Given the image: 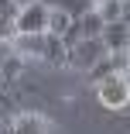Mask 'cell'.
Segmentation results:
<instances>
[{"mask_svg": "<svg viewBox=\"0 0 130 134\" xmlns=\"http://www.w3.org/2000/svg\"><path fill=\"white\" fill-rule=\"evenodd\" d=\"M48 134H58V131H48Z\"/></svg>", "mask_w": 130, "mask_h": 134, "instance_id": "2e32d148", "label": "cell"}, {"mask_svg": "<svg viewBox=\"0 0 130 134\" xmlns=\"http://www.w3.org/2000/svg\"><path fill=\"white\" fill-rule=\"evenodd\" d=\"M103 45H106V52H130V24L127 21H106Z\"/></svg>", "mask_w": 130, "mask_h": 134, "instance_id": "277c9868", "label": "cell"}, {"mask_svg": "<svg viewBox=\"0 0 130 134\" xmlns=\"http://www.w3.org/2000/svg\"><path fill=\"white\" fill-rule=\"evenodd\" d=\"M48 131H51V124L34 110H24L10 120V134H48Z\"/></svg>", "mask_w": 130, "mask_h": 134, "instance_id": "8992f818", "label": "cell"}, {"mask_svg": "<svg viewBox=\"0 0 130 134\" xmlns=\"http://www.w3.org/2000/svg\"><path fill=\"white\" fill-rule=\"evenodd\" d=\"M103 28H106V21H103V14H99L96 7L82 14V31H86V38H103Z\"/></svg>", "mask_w": 130, "mask_h": 134, "instance_id": "ba28073f", "label": "cell"}, {"mask_svg": "<svg viewBox=\"0 0 130 134\" xmlns=\"http://www.w3.org/2000/svg\"><path fill=\"white\" fill-rule=\"evenodd\" d=\"M72 24V14H65V10H51V17H48V35H65V28Z\"/></svg>", "mask_w": 130, "mask_h": 134, "instance_id": "8fae6325", "label": "cell"}, {"mask_svg": "<svg viewBox=\"0 0 130 134\" xmlns=\"http://www.w3.org/2000/svg\"><path fill=\"white\" fill-rule=\"evenodd\" d=\"M14 52H17L21 59H38V62H45L48 35H17V38H14Z\"/></svg>", "mask_w": 130, "mask_h": 134, "instance_id": "5b68a950", "label": "cell"}, {"mask_svg": "<svg viewBox=\"0 0 130 134\" xmlns=\"http://www.w3.org/2000/svg\"><path fill=\"white\" fill-rule=\"evenodd\" d=\"M17 38V24L7 21V17H0V41H14Z\"/></svg>", "mask_w": 130, "mask_h": 134, "instance_id": "5bb4252c", "label": "cell"}, {"mask_svg": "<svg viewBox=\"0 0 130 134\" xmlns=\"http://www.w3.org/2000/svg\"><path fill=\"white\" fill-rule=\"evenodd\" d=\"M99 59H106L103 38H82L79 45L69 48V69H75V72H89Z\"/></svg>", "mask_w": 130, "mask_h": 134, "instance_id": "7a4b0ae2", "label": "cell"}, {"mask_svg": "<svg viewBox=\"0 0 130 134\" xmlns=\"http://www.w3.org/2000/svg\"><path fill=\"white\" fill-rule=\"evenodd\" d=\"M86 38V31H82V17H72V24H69V28H65V35H62V41L72 48V45H79Z\"/></svg>", "mask_w": 130, "mask_h": 134, "instance_id": "7c38bea8", "label": "cell"}, {"mask_svg": "<svg viewBox=\"0 0 130 134\" xmlns=\"http://www.w3.org/2000/svg\"><path fill=\"white\" fill-rule=\"evenodd\" d=\"M21 69H24V59L17 55V52H10V55L0 62V79H4V83H14V79L21 76Z\"/></svg>", "mask_w": 130, "mask_h": 134, "instance_id": "9c48e42d", "label": "cell"}, {"mask_svg": "<svg viewBox=\"0 0 130 134\" xmlns=\"http://www.w3.org/2000/svg\"><path fill=\"white\" fill-rule=\"evenodd\" d=\"M45 4H48L51 10H65V14H72V17H82L86 10L96 7V0H45Z\"/></svg>", "mask_w": 130, "mask_h": 134, "instance_id": "52a82bcc", "label": "cell"}, {"mask_svg": "<svg viewBox=\"0 0 130 134\" xmlns=\"http://www.w3.org/2000/svg\"><path fill=\"white\" fill-rule=\"evenodd\" d=\"M92 90H96V100L106 107V110H123V107H130V76L127 72H110L106 79H99Z\"/></svg>", "mask_w": 130, "mask_h": 134, "instance_id": "6da1fadb", "label": "cell"}, {"mask_svg": "<svg viewBox=\"0 0 130 134\" xmlns=\"http://www.w3.org/2000/svg\"><path fill=\"white\" fill-rule=\"evenodd\" d=\"M17 4H21V7H28V4H34V0H17Z\"/></svg>", "mask_w": 130, "mask_h": 134, "instance_id": "9a60e30c", "label": "cell"}, {"mask_svg": "<svg viewBox=\"0 0 130 134\" xmlns=\"http://www.w3.org/2000/svg\"><path fill=\"white\" fill-rule=\"evenodd\" d=\"M123 0H96V10L103 14V21H123Z\"/></svg>", "mask_w": 130, "mask_h": 134, "instance_id": "30bf717a", "label": "cell"}, {"mask_svg": "<svg viewBox=\"0 0 130 134\" xmlns=\"http://www.w3.org/2000/svg\"><path fill=\"white\" fill-rule=\"evenodd\" d=\"M48 17H51V7L45 0H34V4L21 7L17 14V35H48Z\"/></svg>", "mask_w": 130, "mask_h": 134, "instance_id": "3957f363", "label": "cell"}, {"mask_svg": "<svg viewBox=\"0 0 130 134\" xmlns=\"http://www.w3.org/2000/svg\"><path fill=\"white\" fill-rule=\"evenodd\" d=\"M17 14H21V4H17V0H0V17L17 21Z\"/></svg>", "mask_w": 130, "mask_h": 134, "instance_id": "4fadbf2b", "label": "cell"}]
</instances>
